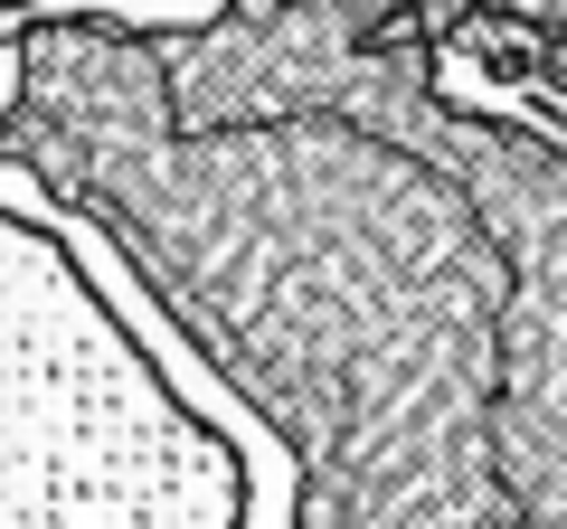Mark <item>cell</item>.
<instances>
[{"label": "cell", "instance_id": "cell-1", "mask_svg": "<svg viewBox=\"0 0 567 529\" xmlns=\"http://www.w3.org/2000/svg\"><path fill=\"white\" fill-rule=\"evenodd\" d=\"M237 445L123 331L48 208H0V529H246Z\"/></svg>", "mask_w": 567, "mask_h": 529}]
</instances>
